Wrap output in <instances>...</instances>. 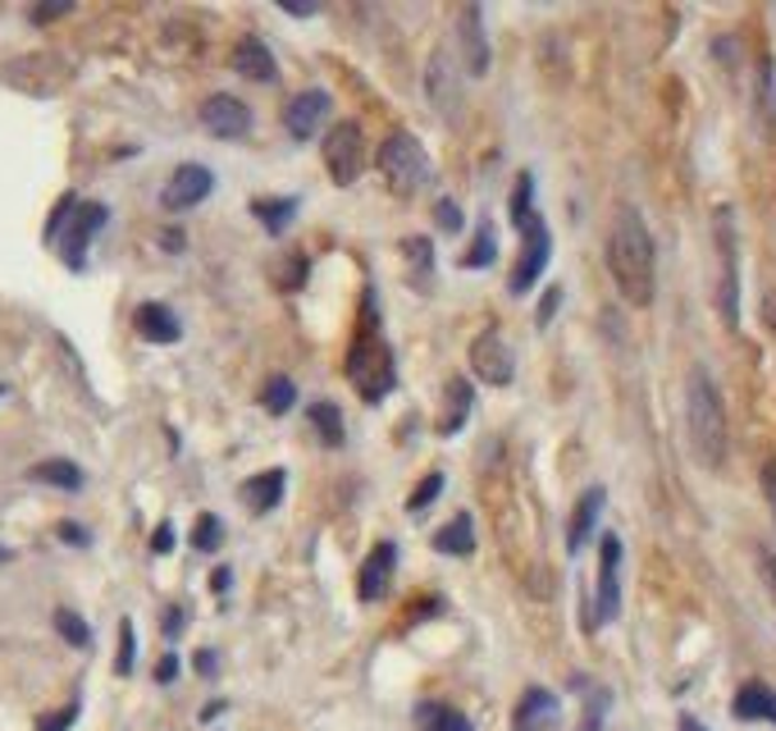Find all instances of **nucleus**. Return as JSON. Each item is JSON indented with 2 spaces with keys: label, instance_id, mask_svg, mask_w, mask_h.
<instances>
[{
  "label": "nucleus",
  "instance_id": "1",
  "mask_svg": "<svg viewBox=\"0 0 776 731\" xmlns=\"http://www.w3.org/2000/svg\"><path fill=\"white\" fill-rule=\"evenodd\" d=\"M608 270L631 307H648L658 293V252L654 233L635 206H616L612 229H608Z\"/></svg>",
  "mask_w": 776,
  "mask_h": 731
},
{
  "label": "nucleus",
  "instance_id": "2",
  "mask_svg": "<svg viewBox=\"0 0 776 731\" xmlns=\"http://www.w3.org/2000/svg\"><path fill=\"white\" fill-rule=\"evenodd\" d=\"M686 430H690V448L708 471L726 467V448H731V430H726V403L718 380L708 375V366H695L686 380Z\"/></svg>",
  "mask_w": 776,
  "mask_h": 731
},
{
  "label": "nucleus",
  "instance_id": "3",
  "mask_svg": "<svg viewBox=\"0 0 776 731\" xmlns=\"http://www.w3.org/2000/svg\"><path fill=\"white\" fill-rule=\"evenodd\" d=\"M348 384L361 393L365 403H380L393 393L397 384V366H393V352L384 343V334H380V320H375V297H365L361 302V325H357V339L348 348Z\"/></svg>",
  "mask_w": 776,
  "mask_h": 731
},
{
  "label": "nucleus",
  "instance_id": "4",
  "mask_svg": "<svg viewBox=\"0 0 776 731\" xmlns=\"http://www.w3.org/2000/svg\"><path fill=\"white\" fill-rule=\"evenodd\" d=\"M380 170L389 178V188L397 197H416L420 188L434 183V165H429V151L412 138V133H393L389 142H380Z\"/></svg>",
  "mask_w": 776,
  "mask_h": 731
},
{
  "label": "nucleus",
  "instance_id": "5",
  "mask_svg": "<svg viewBox=\"0 0 776 731\" xmlns=\"http://www.w3.org/2000/svg\"><path fill=\"white\" fill-rule=\"evenodd\" d=\"M712 233H718V312L731 329H740V242H735V216L722 206L718 220H712Z\"/></svg>",
  "mask_w": 776,
  "mask_h": 731
},
{
  "label": "nucleus",
  "instance_id": "6",
  "mask_svg": "<svg viewBox=\"0 0 776 731\" xmlns=\"http://www.w3.org/2000/svg\"><path fill=\"white\" fill-rule=\"evenodd\" d=\"M548 257H553V233H548V225H544V216L535 210L531 220L521 225V261H516V270H512V297H525L535 284H539V274L548 270Z\"/></svg>",
  "mask_w": 776,
  "mask_h": 731
},
{
  "label": "nucleus",
  "instance_id": "7",
  "mask_svg": "<svg viewBox=\"0 0 776 731\" xmlns=\"http://www.w3.org/2000/svg\"><path fill=\"white\" fill-rule=\"evenodd\" d=\"M325 170L334 174V183H357L361 170H365V133L357 119H343V124H334L325 133Z\"/></svg>",
  "mask_w": 776,
  "mask_h": 731
},
{
  "label": "nucleus",
  "instance_id": "8",
  "mask_svg": "<svg viewBox=\"0 0 776 731\" xmlns=\"http://www.w3.org/2000/svg\"><path fill=\"white\" fill-rule=\"evenodd\" d=\"M621 618V535H599V581H594V622L612 626Z\"/></svg>",
  "mask_w": 776,
  "mask_h": 731
},
{
  "label": "nucleus",
  "instance_id": "9",
  "mask_svg": "<svg viewBox=\"0 0 776 731\" xmlns=\"http://www.w3.org/2000/svg\"><path fill=\"white\" fill-rule=\"evenodd\" d=\"M471 371H476V380H484L489 389L512 384V375H516V357H512V348H507V339H503L499 329L476 334V343H471Z\"/></svg>",
  "mask_w": 776,
  "mask_h": 731
},
{
  "label": "nucleus",
  "instance_id": "10",
  "mask_svg": "<svg viewBox=\"0 0 776 731\" xmlns=\"http://www.w3.org/2000/svg\"><path fill=\"white\" fill-rule=\"evenodd\" d=\"M252 106L247 101H238V97H229V91H215V97H206L201 101V129L206 133H215L220 142H238V138H247L252 133Z\"/></svg>",
  "mask_w": 776,
  "mask_h": 731
},
{
  "label": "nucleus",
  "instance_id": "11",
  "mask_svg": "<svg viewBox=\"0 0 776 731\" xmlns=\"http://www.w3.org/2000/svg\"><path fill=\"white\" fill-rule=\"evenodd\" d=\"M106 220H110V206H101V201H78L69 229L59 233V257H65L69 270H83V257H87V248H91V238L106 229Z\"/></svg>",
  "mask_w": 776,
  "mask_h": 731
},
{
  "label": "nucleus",
  "instance_id": "12",
  "mask_svg": "<svg viewBox=\"0 0 776 731\" xmlns=\"http://www.w3.org/2000/svg\"><path fill=\"white\" fill-rule=\"evenodd\" d=\"M329 110H334V97L325 87H306V91H297V97L284 106V129H288V138L293 142H310L320 129H325V119H329Z\"/></svg>",
  "mask_w": 776,
  "mask_h": 731
},
{
  "label": "nucleus",
  "instance_id": "13",
  "mask_svg": "<svg viewBox=\"0 0 776 731\" xmlns=\"http://www.w3.org/2000/svg\"><path fill=\"white\" fill-rule=\"evenodd\" d=\"M210 188H215V174H210L206 165L188 161V165H178V170L170 174V183L161 188V206L170 210V216H178V210L201 206V201L210 197Z\"/></svg>",
  "mask_w": 776,
  "mask_h": 731
},
{
  "label": "nucleus",
  "instance_id": "14",
  "mask_svg": "<svg viewBox=\"0 0 776 731\" xmlns=\"http://www.w3.org/2000/svg\"><path fill=\"white\" fill-rule=\"evenodd\" d=\"M393 571H397V544L393 539H380L375 548L365 554L361 571H357V599L361 603H375L393 590Z\"/></svg>",
  "mask_w": 776,
  "mask_h": 731
},
{
  "label": "nucleus",
  "instance_id": "15",
  "mask_svg": "<svg viewBox=\"0 0 776 731\" xmlns=\"http://www.w3.org/2000/svg\"><path fill=\"white\" fill-rule=\"evenodd\" d=\"M457 33H461V55H466V74L484 78L493 55H489V33H484V10L480 6H461L457 10Z\"/></svg>",
  "mask_w": 776,
  "mask_h": 731
},
{
  "label": "nucleus",
  "instance_id": "16",
  "mask_svg": "<svg viewBox=\"0 0 776 731\" xmlns=\"http://www.w3.org/2000/svg\"><path fill=\"white\" fill-rule=\"evenodd\" d=\"M557 722H562V699L553 690L531 686L516 699V718H512L516 731H557Z\"/></svg>",
  "mask_w": 776,
  "mask_h": 731
},
{
  "label": "nucleus",
  "instance_id": "17",
  "mask_svg": "<svg viewBox=\"0 0 776 731\" xmlns=\"http://www.w3.org/2000/svg\"><path fill=\"white\" fill-rule=\"evenodd\" d=\"M603 503H608L603 484H589V490L576 499V512H571V522H567V554H580V548L589 544V535H594V526H599Z\"/></svg>",
  "mask_w": 776,
  "mask_h": 731
},
{
  "label": "nucleus",
  "instance_id": "18",
  "mask_svg": "<svg viewBox=\"0 0 776 731\" xmlns=\"http://www.w3.org/2000/svg\"><path fill=\"white\" fill-rule=\"evenodd\" d=\"M425 87H429L434 106H439L444 114H457V110H461V83H457V74H452V59H448V51H444V46L429 55Z\"/></svg>",
  "mask_w": 776,
  "mask_h": 731
},
{
  "label": "nucleus",
  "instance_id": "19",
  "mask_svg": "<svg viewBox=\"0 0 776 731\" xmlns=\"http://www.w3.org/2000/svg\"><path fill=\"white\" fill-rule=\"evenodd\" d=\"M284 490H288V471L270 467V471H261L252 480H242V503H247V512L265 516V512H274L278 503H284Z\"/></svg>",
  "mask_w": 776,
  "mask_h": 731
},
{
  "label": "nucleus",
  "instance_id": "20",
  "mask_svg": "<svg viewBox=\"0 0 776 731\" xmlns=\"http://www.w3.org/2000/svg\"><path fill=\"white\" fill-rule=\"evenodd\" d=\"M133 329L146 343H178L183 339V320L165 307V302H142V307L133 312Z\"/></svg>",
  "mask_w": 776,
  "mask_h": 731
},
{
  "label": "nucleus",
  "instance_id": "21",
  "mask_svg": "<svg viewBox=\"0 0 776 731\" xmlns=\"http://www.w3.org/2000/svg\"><path fill=\"white\" fill-rule=\"evenodd\" d=\"M233 69L242 74V78H252V83H274V55H270V46L256 37V33H247L238 46H233Z\"/></svg>",
  "mask_w": 776,
  "mask_h": 731
},
{
  "label": "nucleus",
  "instance_id": "22",
  "mask_svg": "<svg viewBox=\"0 0 776 731\" xmlns=\"http://www.w3.org/2000/svg\"><path fill=\"white\" fill-rule=\"evenodd\" d=\"M731 713L740 722H776V690L763 681H744L731 699Z\"/></svg>",
  "mask_w": 776,
  "mask_h": 731
},
{
  "label": "nucleus",
  "instance_id": "23",
  "mask_svg": "<svg viewBox=\"0 0 776 731\" xmlns=\"http://www.w3.org/2000/svg\"><path fill=\"white\" fill-rule=\"evenodd\" d=\"M434 548L448 558H471L476 554V522H471V512H457L452 522L434 535Z\"/></svg>",
  "mask_w": 776,
  "mask_h": 731
},
{
  "label": "nucleus",
  "instance_id": "24",
  "mask_svg": "<svg viewBox=\"0 0 776 731\" xmlns=\"http://www.w3.org/2000/svg\"><path fill=\"white\" fill-rule=\"evenodd\" d=\"M306 421L320 430V444H325V448H343L348 425H343V407H338V403H329V399L306 403Z\"/></svg>",
  "mask_w": 776,
  "mask_h": 731
},
{
  "label": "nucleus",
  "instance_id": "25",
  "mask_svg": "<svg viewBox=\"0 0 776 731\" xmlns=\"http://www.w3.org/2000/svg\"><path fill=\"white\" fill-rule=\"evenodd\" d=\"M444 399H448V403H444V416H439V435L452 439V435L461 430V425H466V416H471V403H476V399H471V384H466L461 375L448 380Z\"/></svg>",
  "mask_w": 776,
  "mask_h": 731
},
{
  "label": "nucleus",
  "instance_id": "26",
  "mask_svg": "<svg viewBox=\"0 0 776 731\" xmlns=\"http://www.w3.org/2000/svg\"><path fill=\"white\" fill-rule=\"evenodd\" d=\"M28 476H33L37 484H55V490H69V494H78V490H83V480H87L83 467L69 462V457H46V462H37Z\"/></svg>",
  "mask_w": 776,
  "mask_h": 731
},
{
  "label": "nucleus",
  "instance_id": "27",
  "mask_svg": "<svg viewBox=\"0 0 776 731\" xmlns=\"http://www.w3.org/2000/svg\"><path fill=\"white\" fill-rule=\"evenodd\" d=\"M297 197H270V201H252V210H256V220L265 225V233L270 238H278V233H288V225H293V216H297Z\"/></svg>",
  "mask_w": 776,
  "mask_h": 731
},
{
  "label": "nucleus",
  "instance_id": "28",
  "mask_svg": "<svg viewBox=\"0 0 776 731\" xmlns=\"http://www.w3.org/2000/svg\"><path fill=\"white\" fill-rule=\"evenodd\" d=\"M416 731H471V722L439 699H425V705H416Z\"/></svg>",
  "mask_w": 776,
  "mask_h": 731
},
{
  "label": "nucleus",
  "instance_id": "29",
  "mask_svg": "<svg viewBox=\"0 0 776 731\" xmlns=\"http://www.w3.org/2000/svg\"><path fill=\"white\" fill-rule=\"evenodd\" d=\"M293 403H297V384H293L288 375H270V380H265V393H261V407H265L270 416H288Z\"/></svg>",
  "mask_w": 776,
  "mask_h": 731
},
{
  "label": "nucleus",
  "instance_id": "30",
  "mask_svg": "<svg viewBox=\"0 0 776 731\" xmlns=\"http://www.w3.org/2000/svg\"><path fill=\"white\" fill-rule=\"evenodd\" d=\"M608 709H612V690H603V686H584V718H580V731H603Z\"/></svg>",
  "mask_w": 776,
  "mask_h": 731
},
{
  "label": "nucleus",
  "instance_id": "31",
  "mask_svg": "<svg viewBox=\"0 0 776 731\" xmlns=\"http://www.w3.org/2000/svg\"><path fill=\"white\" fill-rule=\"evenodd\" d=\"M493 257H499V233H493V225L484 220L480 233H476V242H471V252L461 257V265L466 270H484V265H493Z\"/></svg>",
  "mask_w": 776,
  "mask_h": 731
},
{
  "label": "nucleus",
  "instance_id": "32",
  "mask_svg": "<svg viewBox=\"0 0 776 731\" xmlns=\"http://www.w3.org/2000/svg\"><path fill=\"white\" fill-rule=\"evenodd\" d=\"M220 544H225V522L215 512H201L193 522V548H197V554H215Z\"/></svg>",
  "mask_w": 776,
  "mask_h": 731
},
{
  "label": "nucleus",
  "instance_id": "33",
  "mask_svg": "<svg viewBox=\"0 0 776 731\" xmlns=\"http://www.w3.org/2000/svg\"><path fill=\"white\" fill-rule=\"evenodd\" d=\"M55 631H59V640H69L74 650H91V626L74 613V608H55Z\"/></svg>",
  "mask_w": 776,
  "mask_h": 731
},
{
  "label": "nucleus",
  "instance_id": "34",
  "mask_svg": "<svg viewBox=\"0 0 776 731\" xmlns=\"http://www.w3.org/2000/svg\"><path fill=\"white\" fill-rule=\"evenodd\" d=\"M531 216H535V174H521L516 178V193H512V225L521 229Z\"/></svg>",
  "mask_w": 776,
  "mask_h": 731
},
{
  "label": "nucleus",
  "instance_id": "35",
  "mask_svg": "<svg viewBox=\"0 0 776 731\" xmlns=\"http://www.w3.org/2000/svg\"><path fill=\"white\" fill-rule=\"evenodd\" d=\"M133 663H138V635H133V622L123 618V622H119V658H114V673L129 677Z\"/></svg>",
  "mask_w": 776,
  "mask_h": 731
},
{
  "label": "nucleus",
  "instance_id": "36",
  "mask_svg": "<svg viewBox=\"0 0 776 731\" xmlns=\"http://www.w3.org/2000/svg\"><path fill=\"white\" fill-rule=\"evenodd\" d=\"M74 210H78V193H65L55 201V210H51V220H46V242H59V233L69 229V220H74Z\"/></svg>",
  "mask_w": 776,
  "mask_h": 731
},
{
  "label": "nucleus",
  "instance_id": "37",
  "mask_svg": "<svg viewBox=\"0 0 776 731\" xmlns=\"http://www.w3.org/2000/svg\"><path fill=\"white\" fill-rule=\"evenodd\" d=\"M439 494H444V476H439V471H429V476L416 484V490H412V499H407V512H412V516H420V512H425L434 499H439Z\"/></svg>",
  "mask_w": 776,
  "mask_h": 731
},
{
  "label": "nucleus",
  "instance_id": "38",
  "mask_svg": "<svg viewBox=\"0 0 776 731\" xmlns=\"http://www.w3.org/2000/svg\"><path fill=\"white\" fill-rule=\"evenodd\" d=\"M434 225H439L444 233H461L466 229V216H461V206L452 197H444L439 206H434Z\"/></svg>",
  "mask_w": 776,
  "mask_h": 731
},
{
  "label": "nucleus",
  "instance_id": "39",
  "mask_svg": "<svg viewBox=\"0 0 776 731\" xmlns=\"http://www.w3.org/2000/svg\"><path fill=\"white\" fill-rule=\"evenodd\" d=\"M557 307H562V284H548V288H544V297H539V312H535L539 329H544V325H553Z\"/></svg>",
  "mask_w": 776,
  "mask_h": 731
},
{
  "label": "nucleus",
  "instance_id": "40",
  "mask_svg": "<svg viewBox=\"0 0 776 731\" xmlns=\"http://www.w3.org/2000/svg\"><path fill=\"white\" fill-rule=\"evenodd\" d=\"M74 722H78V699H74V705H65V709H55L51 718H42L37 731H69Z\"/></svg>",
  "mask_w": 776,
  "mask_h": 731
},
{
  "label": "nucleus",
  "instance_id": "41",
  "mask_svg": "<svg viewBox=\"0 0 776 731\" xmlns=\"http://www.w3.org/2000/svg\"><path fill=\"white\" fill-rule=\"evenodd\" d=\"M55 535H59V539H65V544H74V548H83V544H91V535H87V531H83L78 522H59V526H55Z\"/></svg>",
  "mask_w": 776,
  "mask_h": 731
},
{
  "label": "nucleus",
  "instance_id": "42",
  "mask_svg": "<svg viewBox=\"0 0 776 731\" xmlns=\"http://www.w3.org/2000/svg\"><path fill=\"white\" fill-rule=\"evenodd\" d=\"M65 14H74V6H33L28 10L33 23H51V19H65Z\"/></svg>",
  "mask_w": 776,
  "mask_h": 731
},
{
  "label": "nucleus",
  "instance_id": "43",
  "mask_svg": "<svg viewBox=\"0 0 776 731\" xmlns=\"http://www.w3.org/2000/svg\"><path fill=\"white\" fill-rule=\"evenodd\" d=\"M151 548H155V554H170V548H174V526L170 522H161L151 531Z\"/></svg>",
  "mask_w": 776,
  "mask_h": 731
},
{
  "label": "nucleus",
  "instance_id": "44",
  "mask_svg": "<svg viewBox=\"0 0 776 731\" xmlns=\"http://www.w3.org/2000/svg\"><path fill=\"white\" fill-rule=\"evenodd\" d=\"M763 499H767V508H772V522H776V462H767V467H763Z\"/></svg>",
  "mask_w": 776,
  "mask_h": 731
},
{
  "label": "nucleus",
  "instance_id": "45",
  "mask_svg": "<svg viewBox=\"0 0 776 731\" xmlns=\"http://www.w3.org/2000/svg\"><path fill=\"white\" fill-rule=\"evenodd\" d=\"M178 677V654H165L161 663H155V681H161V686H170Z\"/></svg>",
  "mask_w": 776,
  "mask_h": 731
},
{
  "label": "nucleus",
  "instance_id": "46",
  "mask_svg": "<svg viewBox=\"0 0 776 731\" xmlns=\"http://www.w3.org/2000/svg\"><path fill=\"white\" fill-rule=\"evenodd\" d=\"M197 673H201V677L220 673V658H215V650H201V654H197Z\"/></svg>",
  "mask_w": 776,
  "mask_h": 731
},
{
  "label": "nucleus",
  "instance_id": "47",
  "mask_svg": "<svg viewBox=\"0 0 776 731\" xmlns=\"http://www.w3.org/2000/svg\"><path fill=\"white\" fill-rule=\"evenodd\" d=\"M758 567H763V581H767V590H772V599H776V554H763Z\"/></svg>",
  "mask_w": 776,
  "mask_h": 731
},
{
  "label": "nucleus",
  "instance_id": "48",
  "mask_svg": "<svg viewBox=\"0 0 776 731\" xmlns=\"http://www.w3.org/2000/svg\"><path fill=\"white\" fill-rule=\"evenodd\" d=\"M229 586H233V571H229V567H220V571L210 576V590H215V594H229Z\"/></svg>",
  "mask_w": 776,
  "mask_h": 731
},
{
  "label": "nucleus",
  "instance_id": "49",
  "mask_svg": "<svg viewBox=\"0 0 776 731\" xmlns=\"http://www.w3.org/2000/svg\"><path fill=\"white\" fill-rule=\"evenodd\" d=\"M183 631V608H165V635L174 640Z\"/></svg>",
  "mask_w": 776,
  "mask_h": 731
},
{
  "label": "nucleus",
  "instance_id": "50",
  "mask_svg": "<svg viewBox=\"0 0 776 731\" xmlns=\"http://www.w3.org/2000/svg\"><path fill=\"white\" fill-rule=\"evenodd\" d=\"M161 242H165L170 252H183V233H178V229H165V233H161Z\"/></svg>",
  "mask_w": 776,
  "mask_h": 731
},
{
  "label": "nucleus",
  "instance_id": "51",
  "mask_svg": "<svg viewBox=\"0 0 776 731\" xmlns=\"http://www.w3.org/2000/svg\"><path fill=\"white\" fill-rule=\"evenodd\" d=\"M278 10L293 14V19H310V14H316V6H278Z\"/></svg>",
  "mask_w": 776,
  "mask_h": 731
},
{
  "label": "nucleus",
  "instance_id": "52",
  "mask_svg": "<svg viewBox=\"0 0 776 731\" xmlns=\"http://www.w3.org/2000/svg\"><path fill=\"white\" fill-rule=\"evenodd\" d=\"M220 713H225V705H220V699H215V705H206V709H201V718H206V722H210V718H220Z\"/></svg>",
  "mask_w": 776,
  "mask_h": 731
},
{
  "label": "nucleus",
  "instance_id": "53",
  "mask_svg": "<svg viewBox=\"0 0 776 731\" xmlns=\"http://www.w3.org/2000/svg\"><path fill=\"white\" fill-rule=\"evenodd\" d=\"M676 731H708V727H703V722H695V718H680V727H676Z\"/></svg>",
  "mask_w": 776,
  "mask_h": 731
},
{
  "label": "nucleus",
  "instance_id": "54",
  "mask_svg": "<svg viewBox=\"0 0 776 731\" xmlns=\"http://www.w3.org/2000/svg\"><path fill=\"white\" fill-rule=\"evenodd\" d=\"M10 558H14V554H10V548H6V544H0V563H10Z\"/></svg>",
  "mask_w": 776,
  "mask_h": 731
},
{
  "label": "nucleus",
  "instance_id": "55",
  "mask_svg": "<svg viewBox=\"0 0 776 731\" xmlns=\"http://www.w3.org/2000/svg\"><path fill=\"white\" fill-rule=\"evenodd\" d=\"M767 312H772V316H776V302H767Z\"/></svg>",
  "mask_w": 776,
  "mask_h": 731
},
{
  "label": "nucleus",
  "instance_id": "56",
  "mask_svg": "<svg viewBox=\"0 0 776 731\" xmlns=\"http://www.w3.org/2000/svg\"><path fill=\"white\" fill-rule=\"evenodd\" d=\"M0 393H6V389H0Z\"/></svg>",
  "mask_w": 776,
  "mask_h": 731
}]
</instances>
